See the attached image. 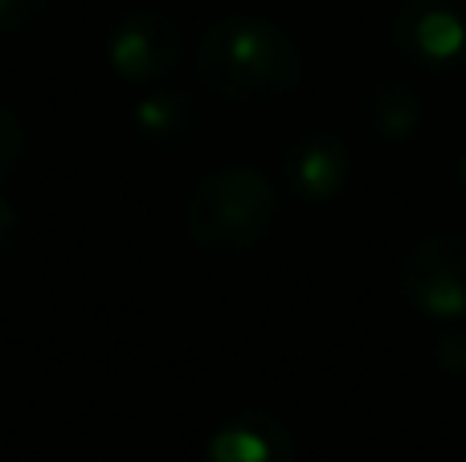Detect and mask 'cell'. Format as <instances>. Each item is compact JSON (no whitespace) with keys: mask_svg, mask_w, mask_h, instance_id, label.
<instances>
[{"mask_svg":"<svg viewBox=\"0 0 466 462\" xmlns=\"http://www.w3.org/2000/svg\"><path fill=\"white\" fill-rule=\"evenodd\" d=\"M197 74L213 95L233 103H274L303 82V49L266 16H221L201 37Z\"/></svg>","mask_w":466,"mask_h":462,"instance_id":"obj_1","label":"cell"},{"mask_svg":"<svg viewBox=\"0 0 466 462\" xmlns=\"http://www.w3.org/2000/svg\"><path fill=\"white\" fill-rule=\"evenodd\" d=\"M279 217L274 185L249 164H226L197 180L185 209V226L201 250L246 254L262 246Z\"/></svg>","mask_w":466,"mask_h":462,"instance_id":"obj_2","label":"cell"},{"mask_svg":"<svg viewBox=\"0 0 466 462\" xmlns=\"http://www.w3.org/2000/svg\"><path fill=\"white\" fill-rule=\"evenodd\" d=\"M393 45L418 70H466V0H405L393 16Z\"/></svg>","mask_w":466,"mask_h":462,"instance_id":"obj_3","label":"cell"},{"mask_svg":"<svg viewBox=\"0 0 466 462\" xmlns=\"http://www.w3.org/2000/svg\"><path fill=\"white\" fill-rule=\"evenodd\" d=\"M180 57H185V37L180 25L164 13L139 8V13L119 16V25L106 37V62L123 82L136 86H152L177 74Z\"/></svg>","mask_w":466,"mask_h":462,"instance_id":"obj_4","label":"cell"},{"mask_svg":"<svg viewBox=\"0 0 466 462\" xmlns=\"http://www.w3.org/2000/svg\"><path fill=\"white\" fill-rule=\"evenodd\" d=\"M401 295L418 311L454 319L466 311V234L418 242L401 262Z\"/></svg>","mask_w":466,"mask_h":462,"instance_id":"obj_5","label":"cell"},{"mask_svg":"<svg viewBox=\"0 0 466 462\" xmlns=\"http://www.w3.org/2000/svg\"><path fill=\"white\" fill-rule=\"evenodd\" d=\"M348 172H352V156L336 131H307L287 147L282 160L287 188L307 205L336 201L348 185Z\"/></svg>","mask_w":466,"mask_h":462,"instance_id":"obj_6","label":"cell"},{"mask_svg":"<svg viewBox=\"0 0 466 462\" xmlns=\"http://www.w3.org/2000/svg\"><path fill=\"white\" fill-rule=\"evenodd\" d=\"M205 462H295V438L270 409H241L218 426Z\"/></svg>","mask_w":466,"mask_h":462,"instance_id":"obj_7","label":"cell"},{"mask_svg":"<svg viewBox=\"0 0 466 462\" xmlns=\"http://www.w3.org/2000/svg\"><path fill=\"white\" fill-rule=\"evenodd\" d=\"M364 123L380 144H410L421 127V95L405 78H385L364 95Z\"/></svg>","mask_w":466,"mask_h":462,"instance_id":"obj_8","label":"cell"},{"mask_svg":"<svg viewBox=\"0 0 466 462\" xmlns=\"http://www.w3.org/2000/svg\"><path fill=\"white\" fill-rule=\"evenodd\" d=\"M136 131L156 147H172L193 139L197 123H201V103L188 90H156L136 106Z\"/></svg>","mask_w":466,"mask_h":462,"instance_id":"obj_9","label":"cell"},{"mask_svg":"<svg viewBox=\"0 0 466 462\" xmlns=\"http://www.w3.org/2000/svg\"><path fill=\"white\" fill-rule=\"evenodd\" d=\"M21 156H25V123L8 106H0V185L13 176Z\"/></svg>","mask_w":466,"mask_h":462,"instance_id":"obj_10","label":"cell"},{"mask_svg":"<svg viewBox=\"0 0 466 462\" xmlns=\"http://www.w3.org/2000/svg\"><path fill=\"white\" fill-rule=\"evenodd\" d=\"M49 0H0V37H13L25 33L41 13H46Z\"/></svg>","mask_w":466,"mask_h":462,"instance_id":"obj_11","label":"cell"},{"mask_svg":"<svg viewBox=\"0 0 466 462\" xmlns=\"http://www.w3.org/2000/svg\"><path fill=\"white\" fill-rule=\"evenodd\" d=\"M21 237H25L21 217H16V209L0 196V254H13L16 246H21Z\"/></svg>","mask_w":466,"mask_h":462,"instance_id":"obj_12","label":"cell"},{"mask_svg":"<svg viewBox=\"0 0 466 462\" xmlns=\"http://www.w3.org/2000/svg\"><path fill=\"white\" fill-rule=\"evenodd\" d=\"M459 193H462V205H466V152H462V160H459Z\"/></svg>","mask_w":466,"mask_h":462,"instance_id":"obj_13","label":"cell"},{"mask_svg":"<svg viewBox=\"0 0 466 462\" xmlns=\"http://www.w3.org/2000/svg\"><path fill=\"white\" fill-rule=\"evenodd\" d=\"M401 462H418V458H401Z\"/></svg>","mask_w":466,"mask_h":462,"instance_id":"obj_14","label":"cell"}]
</instances>
